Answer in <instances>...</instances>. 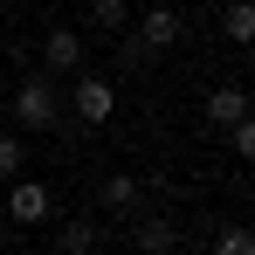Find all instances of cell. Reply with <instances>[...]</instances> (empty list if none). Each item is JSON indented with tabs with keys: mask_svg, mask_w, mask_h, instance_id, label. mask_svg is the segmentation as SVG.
Masks as SVG:
<instances>
[{
	"mask_svg": "<svg viewBox=\"0 0 255 255\" xmlns=\"http://www.w3.org/2000/svg\"><path fill=\"white\" fill-rule=\"evenodd\" d=\"M62 118V90H55V76L48 69H28V83L14 90V125L21 131H48Z\"/></svg>",
	"mask_w": 255,
	"mask_h": 255,
	"instance_id": "obj_1",
	"label": "cell"
},
{
	"mask_svg": "<svg viewBox=\"0 0 255 255\" xmlns=\"http://www.w3.org/2000/svg\"><path fill=\"white\" fill-rule=\"evenodd\" d=\"M69 111H76L83 125H111V111H118V90L104 83V76H76V90H69Z\"/></svg>",
	"mask_w": 255,
	"mask_h": 255,
	"instance_id": "obj_2",
	"label": "cell"
},
{
	"mask_svg": "<svg viewBox=\"0 0 255 255\" xmlns=\"http://www.w3.org/2000/svg\"><path fill=\"white\" fill-rule=\"evenodd\" d=\"M48 214H55V200H48V186H42V179H14V193H7V221L42 228Z\"/></svg>",
	"mask_w": 255,
	"mask_h": 255,
	"instance_id": "obj_3",
	"label": "cell"
},
{
	"mask_svg": "<svg viewBox=\"0 0 255 255\" xmlns=\"http://www.w3.org/2000/svg\"><path fill=\"white\" fill-rule=\"evenodd\" d=\"M42 69H48V76L83 69V35H76V28H48V35H42Z\"/></svg>",
	"mask_w": 255,
	"mask_h": 255,
	"instance_id": "obj_4",
	"label": "cell"
},
{
	"mask_svg": "<svg viewBox=\"0 0 255 255\" xmlns=\"http://www.w3.org/2000/svg\"><path fill=\"white\" fill-rule=\"evenodd\" d=\"M172 42H179V14H172V7H145V21H138V48H145V55H166Z\"/></svg>",
	"mask_w": 255,
	"mask_h": 255,
	"instance_id": "obj_5",
	"label": "cell"
},
{
	"mask_svg": "<svg viewBox=\"0 0 255 255\" xmlns=\"http://www.w3.org/2000/svg\"><path fill=\"white\" fill-rule=\"evenodd\" d=\"M138 200H145V186H138L131 172H111V179L97 186V207H111V214H131Z\"/></svg>",
	"mask_w": 255,
	"mask_h": 255,
	"instance_id": "obj_6",
	"label": "cell"
},
{
	"mask_svg": "<svg viewBox=\"0 0 255 255\" xmlns=\"http://www.w3.org/2000/svg\"><path fill=\"white\" fill-rule=\"evenodd\" d=\"M242 111H255V97H249L242 83H221V90L207 97V125H235Z\"/></svg>",
	"mask_w": 255,
	"mask_h": 255,
	"instance_id": "obj_7",
	"label": "cell"
},
{
	"mask_svg": "<svg viewBox=\"0 0 255 255\" xmlns=\"http://www.w3.org/2000/svg\"><path fill=\"white\" fill-rule=\"evenodd\" d=\"M221 28H228V42L255 48V0H228V14H221Z\"/></svg>",
	"mask_w": 255,
	"mask_h": 255,
	"instance_id": "obj_8",
	"label": "cell"
},
{
	"mask_svg": "<svg viewBox=\"0 0 255 255\" xmlns=\"http://www.w3.org/2000/svg\"><path fill=\"white\" fill-rule=\"evenodd\" d=\"M90 21H97L104 35H118V28H131V0H97V7H90Z\"/></svg>",
	"mask_w": 255,
	"mask_h": 255,
	"instance_id": "obj_9",
	"label": "cell"
},
{
	"mask_svg": "<svg viewBox=\"0 0 255 255\" xmlns=\"http://www.w3.org/2000/svg\"><path fill=\"white\" fill-rule=\"evenodd\" d=\"M228 145H235V159H249V166H255V111H242V118L228 125Z\"/></svg>",
	"mask_w": 255,
	"mask_h": 255,
	"instance_id": "obj_10",
	"label": "cell"
},
{
	"mask_svg": "<svg viewBox=\"0 0 255 255\" xmlns=\"http://www.w3.org/2000/svg\"><path fill=\"white\" fill-rule=\"evenodd\" d=\"M172 242H179V228H172V221H159V214H152V221H138V249H172Z\"/></svg>",
	"mask_w": 255,
	"mask_h": 255,
	"instance_id": "obj_11",
	"label": "cell"
},
{
	"mask_svg": "<svg viewBox=\"0 0 255 255\" xmlns=\"http://www.w3.org/2000/svg\"><path fill=\"white\" fill-rule=\"evenodd\" d=\"M214 249H221V255H255V228H221Z\"/></svg>",
	"mask_w": 255,
	"mask_h": 255,
	"instance_id": "obj_12",
	"label": "cell"
},
{
	"mask_svg": "<svg viewBox=\"0 0 255 255\" xmlns=\"http://www.w3.org/2000/svg\"><path fill=\"white\" fill-rule=\"evenodd\" d=\"M55 242H62L69 255H83V249H97V228H90V221H69V228H62Z\"/></svg>",
	"mask_w": 255,
	"mask_h": 255,
	"instance_id": "obj_13",
	"label": "cell"
},
{
	"mask_svg": "<svg viewBox=\"0 0 255 255\" xmlns=\"http://www.w3.org/2000/svg\"><path fill=\"white\" fill-rule=\"evenodd\" d=\"M14 172H21V138L0 131V179H14Z\"/></svg>",
	"mask_w": 255,
	"mask_h": 255,
	"instance_id": "obj_14",
	"label": "cell"
},
{
	"mask_svg": "<svg viewBox=\"0 0 255 255\" xmlns=\"http://www.w3.org/2000/svg\"><path fill=\"white\" fill-rule=\"evenodd\" d=\"M249 97H255V90H249Z\"/></svg>",
	"mask_w": 255,
	"mask_h": 255,
	"instance_id": "obj_15",
	"label": "cell"
}]
</instances>
